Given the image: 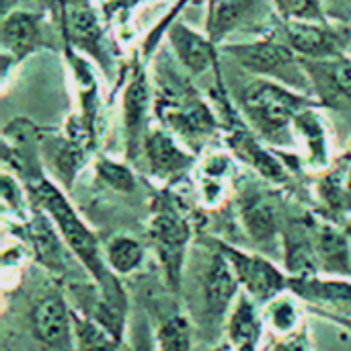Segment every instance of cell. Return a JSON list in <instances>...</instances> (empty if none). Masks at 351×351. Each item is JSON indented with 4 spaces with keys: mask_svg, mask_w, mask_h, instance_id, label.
Wrapping results in <instances>:
<instances>
[{
    "mask_svg": "<svg viewBox=\"0 0 351 351\" xmlns=\"http://www.w3.org/2000/svg\"><path fill=\"white\" fill-rule=\"evenodd\" d=\"M29 193L33 197V204L49 216L68 251L84 265L101 292V300L121 313H128V298L117 280V274H113L107 265L105 251L99 245V239L76 214L64 191L53 181L37 175L33 181H29Z\"/></svg>",
    "mask_w": 351,
    "mask_h": 351,
    "instance_id": "obj_1",
    "label": "cell"
},
{
    "mask_svg": "<svg viewBox=\"0 0 351 351\" xmlns=\"http://www.w3.org/2000/svg\"><path fill=\"white\" fill-rule=\"evenodd\" d=\"M315 105L321 103H317L308 93L267 78L253 80L241 95V111L245 119L269 142L284 140V136L294 130L296 117Z\"/></svg>",
    "mask_w": 351,
    "mask_h": 351,
    "instance_id": "obj_2",
    "label": "cell"
},
{
    "mask_svg": "<svg viewBox=\"0 0 351 351\" xmlns=\"http://www.w3.org/2000/svg\"><path fill=\"white\" fill-rule=\"evenodd\" d=\"M154 111L165 130L191 150H199L218 128L216 111H212V107L187 82L167 80L158 86L154 95Z\"/></svg>",
    "mask_w": 351,
    "mask_h": 351,
    "instance_id": "obj_3",
    "label": "cell"
},
{
    "mask_svg": "<svg viewBox=\"0 0 351 351\" xmlns=\"http://www.w3.org/2000/svg\"><path fill=\"white\" fill-rule=\"evenodd\" d=\"M224 51L257 78L276 80L308 95L313 93V84L302 58L286 41H282L278 33L253 41L228 43L224 45Z\"/></svg>",
    "mask_w": 351,
    "mask_h": 351,
    "instance_id": "obj_4",
    "label": "cell"
},
{
    "mask_svg": "<svg viewBox=\"0 0 351 351\" xmlns=\"http://www.w3.org/2000/svg\"><path fill=\"white\" fill-rule=\"evenodd\" d=\"M148 234L165 271L167 284L173 292H177L193 232L185 212L179 208L177 199L169 195V191H160V195H156L152 202Z\"/></svg>",
    "mask_w": 351,
    "mask_h": 351,
    "instance_id": "obj_5",
    "label": "cell"
},
{
    "mask_svg": "<svg viewBox=\"0 0 351 351\" xmlns=\"http://www.w3.org/2000/svg\"><path fill=\"white\" fill-rule=\"evenodd\" d=\"M302 60H323L341 56L348 49L351 33L346 27L327 21H284L276 31Z\"/></svg>",
    "mask_w": 351,
    "mask_h": 351,
    "instance_id": "obj_6",
    "label": "cell"
},
{
    "mask_svg": "<svg viewBox=\"0 0 351 351\" xmlns=\"http://www.w3.org/2000/svg\"><path fill=\"white\" fill-rule=\"evenodd\" d=\"M216 247L224 253V257L230 261L241 286L245 292L259 304H267L282 292H288V280L284 271H280L269 259L241 251L234 245H228L224 241H214Z\"/></svg>",
    "mask_w": 351,
    "mask_h": 351,
    "instance_id": "obj_7",
    "label": "cell"
},
{
    "mask_svg": "<svg viewBox=\"0 0 351 351\" xmlns=\"http://www.w3.org/2000/svg\"><path fill=\"white\" fill-rule=\"evenodd\" d=\"M183 142L177 140L169 130L165 128H150L142 152L146 156V167L148 173L162 181L171 183L183 177L195 162V156L187 150V146H181Z\"/></svg>",
    "mask_w": 351,
    "mask_h": 351,
    "instance_id": "obj_8",
    "label": "cell"
},
{
    "mask_svg": "<svg viewBox=\"0 0 351 351\" xmlns=\"http://www.w3.org/2000/svg\"><path fill=\"white\" fill-rule=\"evenodd\" d=\"M31 331L47 350H74L72 311L60 294H45L37 300L31 313Z\"/></svg>",
    "mask_w": 351,
    "mask_h": 351,
    "instance_id": "obj_9",
    "label": "cell"
},
{
    "mask_svg": "<svg viewBox=\"0 0 351 351\" xmlns=\"http://www.w3.org/2000/svg\"><path fill=\"white\" fill-rule=\"evenodd\" d=\"M241 282L224 257V253L216 247L210 253L204 274H202V292H204V308L206 315L214 321L224 319L239 298Z\"/></svg>",
    "mask_w": 351,
    "mask_h": 351,
    "instance_id": "obj_10",
    "label": "cell"
},
{
    "mask_svg": "<svg viewBox=\"0 0 351 351\" xmlns=\"http://www.w3.org/2000/svg\"><path fill=\"white\" fill-rule=\"evenodd\" d=\"M152 105V88L144 68H136L123 90V134L125 150L130 158L142 152L144 138L148 134V111Z\"/></svg>",
    "mask_w": 351,
    "mask_h": 351,
    "instance_id": "obj_11",
    "label": "cell"
},
{
    "mask_svg": "<svg viewBox=\"0 0 351 351\" xmlns=\"http://www.w3.org/2000/svg\"><path fill=\"white\" fill-rule=\"evenodd\" d=\"M288 292L296 298L317 306L325 315L351 319V282L319 276H304L288 280Z\"/></svg>",
    "mask_w": 351,
    "mask_h": 351,
    "instance_id": "obj_12",
    "label": "cell"
},
{
    "mask_svg": "<svg viewBox=\"0 0 351 351\" xmlns=\"http://www.w3.org/2000/svg\"><path fill=\"white\" fill-rule=\"evenodd\" d=\"M313 93L323 105L343 107L351 103V58L341 53L323 60H302Z\"/></svg>",
    "mask_w": 351,
    "mask_h": 351,
    "instance_id": "obj_13",
    "label": "cell"
},
{
    "mask_svg": "<svg viewBox=\"0 0 351 351\" xmlns=\"http://www.w3.org/2000/svg\"><path fill=\"white\" fill-rule=\"evenodd\" d=\"M239 214L249 239L259 247H271L280 237V218L269 193L249 187L241 193Z\"/></svg>",
    "mask_w": 351,
    "mask_h": 351,
    "instance_id": "obj_14",
    "label": "cell"
},
{
    "mask_svg": "<svg viewBox=\"0 0 351 351\" xmlns=\"http://www.w3.org/2000/svg\"><path fill=\"white\" fill-rule=\"evenodd\" d=\"M41 16L29 10H10L2 21V58L4 64L21 62L41 45Z\"/></svg>",
    "mask_w": 351,
    "mask_h": 351,
    "instance_id": "obj_15",
    "label": "cell"
},
{
    "mask_svg": "<svg viewBox=\"0 0 351 351\" xmlns=\"http://www.w3.org/2000/svg\"><path fill=\"white\" fill-rule=\"evenodd\" d=\"M169 43L181 62V66L191 74L199 76L210 68H216V43L206 35L197 33L185 23H173L169 27Z\"/></svg>",
    "mask_w": 351,
    "mask_h": 351,
    "instance_id": "obj_16",
    "label": "cell"
},
{
    "mask_svg": "<svg viewBox=\"0 0 351 351\" xmlns=\"http://www.w3.org/2000/svg\"><path fill=\"white\" fill-rule=\"evenodd\" d=\"M228 130V148H232V152L245 160L247 165H251L261 177L274 181V183H284L286 181V171L282 167V162L267 150L263 148V144L255 138L253 132L247 130V125L241 119H232Z\"/></svg>",
    "mask_w": 351,
    "mask_h": 351,
    "instance_id": "obj_17",
    "label": "cell"
},
{
    "mask_svg": "<svg viewBox=\"0 0 351 351\" xmlns=\"http://www.w3.org/2000/svg\"><path fill=\"white\" fill-rule=\"evenodd\" d=\"M315 253L319 271L346 278L351 276V237L329 222L315 224Z\"/></svg>",
    "mask_w": 351,
    "mask_h": 351,
    "instance_id": "obj_18",
    "label": "cell"
},
{
    "mask_svg": "<svg viewBox=\"0 0 351 351\" xmlns=\"http://www.w3.org/2000/svg\"><path fill=\"white\" fill-rule=\"evenodd\" d=\"M263 317L257 313L255 300L245 292L237 298L228 313L226 335L228 346L237 351H255L263 333Z\"/></svg>",
    "mask_w": 351,
    "mask_h": 351,
    "instance_id": "obj_19",
    "label": "cell"
},
{
    "mask_svg": "<svg viewBox=\"0 0 351 351\" xmlns=\"http://www.w3.org/2000/svg\"><path fill=\"white\" fill-rule=\"evenodd\" d=\"M261 8V0H218L212 8H208L206 16V33L218 45L222 43L234 29L255 16Z\"/></svg>",
    "mask_w": 351,
    "mask_h": 351,
    "instance_id": "obj_20",
    "label": "cell"
},
{
    "mask_svg": "<svg viewBox=\"0 0 351 351\" xmlns=\"http://www.w3.org/2000/svg\"><path fill=\"white\" fill-rule=\"evenodd\" d=\"M64 25L74 45L84 49H97L101 43V29L95 10L86 0L64 2Z\"/></svg>",
    "mask_w": 351,
    "mask_h": 351,
    "instance_id": "obj_21",
    "label": "cell"
},
{
    "mask_svg": "<svg viewBox=\"0 0 351 351\" xmlns=\"http://www.w3.org/2000/svg\"><path fill=\"white\" fill-rule=\"evenodd\" d=\"M317 107V105H315ZM315 107L304 109L294 121V136L304 140L308 150V162L313 167H325L329 160V138L325 130V121Z\"/></svg>",
    "mask_w": 351,
    "mask_h": 351,
    "instance_id": "obj_22",
    "label": "cell"
},
{
    "mask_svg": "<svg viewBox=\"0 0 351 351\" xmlns=\"http://www.w3.org/2000/svg\"><path fill=\"white\" fill-rule=\"evenodd\" d=\"M74 321V351H119V341L88 315L72 311Z\"/></svg>",
    "mask_w": 351,
    "mask_h": 351,
    "instance_id": "obj_23",
    "label": "cell"
},
{
    "mask_svg": "<svg viewBox=\"0 0 351 351\" xmlns=\"http://www.w3.org/2000/svg\"><path fill=\"white\" fill-rule=\"evenodd\" d=\"M105 261L111 267L113 274L117 276H128L136 271L142 261H144V247L136 239L128 234H117L113 237L105 247Z\"/></svg>",
    "mask_w": 351,
    "mask_h": 351,
    "instance_id": "obj_24",
    "label": "cell"
},
{
    "mask_svg": "<svg viewBox=\"0 0 351 351\" xmlns=\"http://www.w3.org/2000/svg\"><path fill=\"white\" fill-rule=\"evenodd\" d=\"M292 296H294V294H292ZM292 296H288L286 292H282L280 296H276L274 300H269V302L265 304L263 319H265V323H267L280 337L290 335V333H296L298 329H302V327H300V317H302V313H300L298 302H296Z\"/></svg>",
    "mask_w": 351,
    "mask_h": 351,
    "instance_id": "obj_25",
    "label": "cell"
},
{
    "mask_svg": "<svg viewBox=\"0 0 351 351\" xmlns=\"http://www.w3.org/2000/svg\"><path fill=\"white\" fill-rule=\"evenodd\" d=\"M158 351H191V325L185 315H171L156 331Z\"/></svg>",
    "mask_w": 351,
    "mask_h": 351,
    "instance_id": "obj_26",
    "label": "cell"
},
{
    "mask_svg": "<svg viewBox=\"0 0 351 351\" xmlns=\"http://www.w3.org/2000/svg\"><path fill=\"white\" fill-rule=\"evenodd\" d=\"M49 160H51V169L56 175L60 177H68V181H74L76 171L82 167V148H78L74 142H68L64 138H56L49 142Z\"/></svg>",
    "mask_w": 351,
    "mask_h": 351,
    "instance_id": "obj_27",
    "label": "cell"
},
{
    "mask_svg": "<svg viewBox=\"0 0 351 351\" xmlns=\"http://www.w3.org/2000/svg\"><path fill=\"white\" fill-rule=\"evenodd\" d=\"M284 21H327L323 0H274Z\"/></svg>",
    "mask_w": 351,
    "mask_h": 351,
    "instance_id": "obj_28",
    "label": "cell"
},
{
    "mask_svg": "<svg viewBox=\"0 0 351 351\" xmlns=\"http://www.w3.org/2000/svg\"><path fill=\"white\" fill-rule=\"evenodd\" d=\"M97 175L103 183H107L111 189L115 191H132L136 187V175L134 171L123 165V162H115L111 158H99L97 160Z\"/></svg>",
    "mask_w": 351,
    "mask_h": 351,
    "instance_id": "obj_29",
    "label": "cell"
},
{
    "mask_svg": "<svg viewBox=\"0 0 351 351\" xmlns=\"http://www.w3.org/2000/svg\"><path fill=\"white\" fill-rule=\"evenodd\" d=\"M269 351H313L311 350V341L306 335V329H298L296 333L284 335L282 339H278Z\"/></svg>",
    "mask_w": 351,
    "mask_h": 351,
    "instance_id": "obj_30",
    "label": "cell"
},
{
    "mask_svg": "<svg viewBox=\"0 0 351 351\" xmlns=\"http://www.w3.org/2000/svg\"><path fill=\"white\" fill-rule=\"evenodd\" d=\"M132 351H152V341L150 335L144 327H138L134 333V348Z\"/></svg>",
    "mask_w": 351,
    "mask_h": 351,
    "instance_id": "obj_31",
    "label": "cell"
},
{
    "mask_svg": "<svg viewBox=\"0 0 351 351\" xmlns=\"http://www.w3.org/2000/svg\"><path fill=\"white\" fill-rule=\"evenodd\" d=\"M216 2H218V0H208V8H212V6H214Z\"/></svg>",
    "mask_w": 351,
    "mask_h": 351,
    "instance_id": "obj_32",
    "label": "cell"
},
{
    "mask_svg": "<svg viewBox=\"0 0 351 351\" xmlns=\"http://www.w3.org/2000/svg\"><path fill=\"white\" fill-rule=\"evenodd\" d=\"M333 2H341V4H351V0H333Z\"/></svg>",
    "mask_w": 351,
    "mask_h": 351,
    "instance_id": "obj_33",
    "label": "cell"
},
{
    "mask_svg": "<svg viewBox=\"0 0 351 351\" xmlns=\"http://www.w3.org/2000/svg\"><path fill=\"white\" fill-rule=\"evenodd\" d=\"M346 230H348V232H350V234H351V222H350V226H348V228H346Z\"/></svg>",
    "mask_w": 351,
    "mask_h": 351,
    "instance_id": "obj_34",
    "label": "cell"
},
{
    "mask_svg": "<svg viewBox=\"0 0 351 351\" xmlns=\"http://www.w3.org/2000/svg\"><path fill=\"white\" fill-rule=\"evenodd\" d=\"M350 237H351V234H350Z\"/></svg>",
    "mask_w": 351,
    "mask_h": 351,
    "instance_id": "obj_35",
    "label": "cell"
}]
</instances>
